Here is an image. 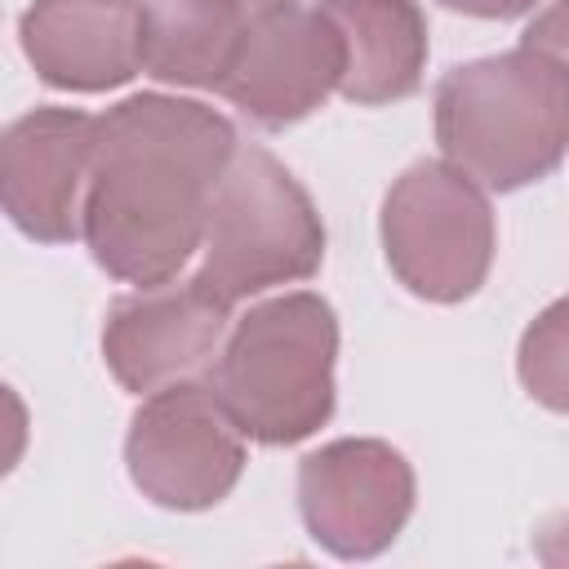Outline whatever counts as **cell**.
I'll use <instances>...</instances> for the list:
<instances>
[{
	"label": "cell",
	"mask_w": 569,
	"mask_h": 569,
	"mask_svg": "<svg viewBox=\"0 0 569 569\" xmlns=\"http://www.w3.org/2000/svg\"><path fill=\"white\" fill-rule=\"evenodd\" d=\"M320 227L307 196L267 151H240L209 200V262L196 276L222 307L316 271Z\"/></svg>",
	"instance_id": "cell-4"
},
{
	"label": "cell",
	"mask_w": 569,
	"mask_h": 569,
	"mask_svg": "<svg viewBox=\"0 0 569 569\" xmlns=\"http://www.w3.org/2000/svg\"><path fill=\"white\" fill-rule=\"evenodd\" d=\"M18 449H22V405L0 387V471H9Z\"/></svg>",
	"instance_id": "cell-14"
},
{
	"label": "cell",
	"mask_w": 569,
	"mask_h": 569,
	"mask_svg": "<svg viewBox=\"0 0 569 569\" xmlns=\"http://www.w3.org/2000/svg\"><path fill=\"white\" fill-rule=\"evenodd\" d=\"M227 156L231 124L196 102L133 98L93 120L80 209L93 258L142 289L164 284L200 240Z\"/></svg>",
	"instance_id": "cell-1"
},
{
	"label": "cell",
	"mask_w": 569,
	"mask_h": 569,
	"mask_svg": "<svg viewBox=\"0 0 569 569\" xmlns=\"http://www.w3.org/2000/svg\"><path fill=\"white\" fill-rule=\"evenodd\" d=\"M565 76L560 53L533 49L476 62L440 84V147L489 187H520L560 160Z\"/></svg>",
	"instance_id": "cell-2"
},
{
	"label": "cell",
	"mask_w": 569,
	"mask_h": 569,
	"mask_svg": "<svg viewBox=\"0 0 569 569\" xmlns=\"http://www.w3.org/2000/svg\"><path fill=\"white\" fill-rule=\"evenodd\" d=\"M302 493H307V520L316 538L325 533L338 547L342 533L356 529L351 551H365L360 533H369V551H373L405 516L409 476L400 458L378 445H333L307 458Z\"/></svg>",
	"instance_id": "cell-11"
},
{
	"label": "cell",
	"mask_w": 569,
	"mask_h": 569,
	"mask_svg": "<svg viewBox=\"0 0 569 569\" xmlns=\"http://www.w3.org/2000/svg\"><path fill=\"white\" fill-rule=\"evenodd\" d=\"M156 293L129 298L116 307L111 329H107V360L116 365L120 382L133 391L156 387L169 373H182L200 365L222 329V302L204 284H182L178 293Z\"/></svg>",
	"instance_id": "cell-10"
},
{
	"label": "cell",
	"mask_w": 569,
	"mask_h": 569,
	"mask_svg": "<svg viewBox=\"0 0 569 569\" xmlns=\"http://www.w3.org/2000/svg\"><path fill=\"white\" fill-rule=\"evenodd\" d=\"M89 151L93 120L80 111H40L18 120L0 142V204L9 218L40 240L76 236Z\"/></svg>",
	"instance_id": "cell-7"
},
{
	"label": "cell",
	"mask_w": 569,
	"mask_h": 569,
	"mask_svg": "<svg viewBox=\"0 0 569 569\" xmlns=\"http://www.w3.org/2000/svg\"><path fill=\"white\" fill-rule=\"evenodd\" d=\"M333 316L298 293L258 307L218 365V405L258 440H298L333 405Z\"/></svg>",
	"instance_id": "cell-3"
},
{
	"label": "cell",
	"mask_w": 569,
	"mask_h": 569,
	"mask_svg": "<svg viewBox=\"0 0 569 569\" xmlns=\"http://www.w3.org/2000/svg\"><path fill=\"white\" fill-rule=\"evenodd\" d=\"M453 9H467V13H485V18H511L520 9H529L533 0H445Z\"/></svg>",
	"instance_id": "cell-15"
},
{
	"label": "cell",
	"mask_w": 569,
	"mask_h": 569,
	"mask_svg": "<svg viewBox=\"0 0 569 569\" xmlns=\"http://www.w3.org/2000/svg\"><path fill=\"white\" fill-rule=\"evenodd\" d=\"M342 36V93L356 102L400 98L418 84L422 22L413 0H325Z\"/></svg>",
	"instance_id": "cell-12"
},
{
	"label": "cell",
	"mask_w": 569,
	"mask_h": 569,
	"mask_svg": "<svg viewBox=\"0 0 569 569\" xmlns=\"http://www.w3.org/2000/svg\"><path fill=\"white\" fill-rule=\"evenodd\" d=\"M280 0H151L142 9V62L164 80L213 84L240 31Z\"/></svg>",
	"instance_id": "cell-13"
},
{
	"label": "cell",
	"mask_w": 569,
	"mask_h": 569,
	"mask_svg": "<svg viewBox=\"0 0 569 569\" xmlns=\"http://www.w3.org/2000/svg\"><path fill=\"white\" fill-rule=\"evenodd\" d=\"M231 418L227 409L213 400V391L200 387H173L160 391L133 422V440H129V458H133V476L138 485H156V476L173 462H182V507H200L213 502L236 467H240V449L231 440Z\"/></svg>",
	"instance_id": "cell-9"
},
{
	"label": "cell",
	"mask_w": 569,
	"mask_h": 569,
	"mask_svg": "<svg viewBox=\"0 0 569 569\" xmlns=\"http://www.w3.org/2000/svg\"><path fill=\"white\" fill-rule=\"evenodd\" d=\"M387 253L427 298L471 293L489 262L485 200L440 164L413 169L387 200Z\"/></svg>",
	"instance_id": "cell-6"
},
{
	"label": "cell",
	"mask_w": 569,
	"mask_h": 569,
	"mask_svg": "<svg viewBox=\"0 0 569 569\" xmlns=\"http://www.w3.org/2000/svg\"><path fill=\"white\" fill-rule=\"evenodd\" d=\"M22 40L49 84L102 89L142 62V4L133 0H40Z\"/></svg>",
	"instance_id": "cell-8"
},
{
	"label": "cell",
	"mask_w": 569,
	"mask_h": 569,
	"mask_svg": "<svg viewBox=\"0 0 569 569\" xmlns=\"http://www.w3.org/2000/svg\"><path fill=\"white\" fill-rule=\"evenodd\" d=\"M333 80H342V36L329 13L280 0L240 31L213 84L262 124H284L307 116Z\"/></svg>",
	"instance_id": "cell-5"
}]
</instances>
